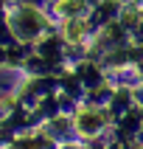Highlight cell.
<instances>
[{
  "instance_id": "1",
  "label": "cell",
  "mask_w": 143,
  "mask_h": 149,
  "mask_svg": "<svg viewBox=\"0 0 143 149\" xmlns=\"http://www.w3.org/2000/svg\"><path fill=\"white\" fill-rule=\"evenodd\" d=\"M42 28V17L34 11V8H20L14 20V31L17 37H34V34Z\"/></svg>"
},
{
  "instance_id": "2",
  "label": "cell",
  "mask_w": 143,
  "mask_h": 149,
  "mask_svg": "<svg viewBox=\"0 0 143 149\" xmlns=\"http://www.w3.org/2000/svg\"><path fill=\"white\" fill-rule=\"evenodd\" d=\"M76 127H79V132H82V135H95L101 130V116H98V113H93V110H82L79 118H76Z\"/></svg>"
},
{
  "instance_id": "3",
  "label": "cell",
  "mask_w": 143,
  "mask_h": 149,
  "mask_svg": "<svg viewBox=\"0 0 143 149\" xmlns=\"http://www.w3.org/2000/svg\"><path fill=\"white\" fill-rule=\"evenodd\" d=\"M82 34H84V20L67 23V28H65V37H67V40H82Z\"/></svg>"
}]
</instances>
